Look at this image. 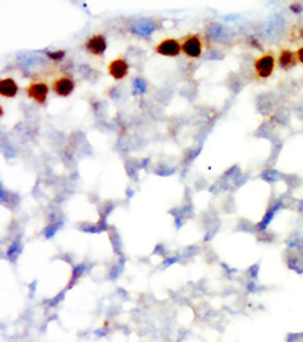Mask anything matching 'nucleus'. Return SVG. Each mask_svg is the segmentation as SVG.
Masks as SVG:
<instances>
[{"instance_id":"obj_1","label":"nucleus","mask_w":303,"mask_h":342,"mask_svg":"<svg viewBox=\"0 0 303 342\" xmlns=\"http://www.w3.org/2000/svg\"><path fill=\"white\" fill-rule=\"evenodd\" d=\"M180 41V50L182 55H185L189 59H197L203 55V52L208 47V40L205 38L203 33L193 32L179 38Z\"/></svg>"},{"instance_id":"obj_2","label":"nucleus","mask_w":303,"mask_h":342,"mask_svg":"<svg viewBox=\"0 0 303 342\" xmlns=\"http://www.w3.org/2000/svg\"><path fill=\"white\" fill-rule=\"evenodd\" d=\"M276 68H278V61H276V53L273 50L261 53L253 59V78L259 82L267 81L273 76Z\"/></svg>"},{"instance_id":"obj_3","label":"nucleus","mask_w":303,"mask_h":342,"mask_svg":"<svg viewBox=\"0 0 303 342\" xmlns=\"http://www.w3.org/2000/svg\"><path fill=\"white\" fill-rule=\"evenodd\" d=\"M49 84H50V90L58 97H68L76 88V81L71 78V74L59 71V70H55L53 73H50Z\"/></svg>"},{"instance_id":"obj_4","label":"nucleus","mask_w":303,"mask_h":342,"mask_svg":"<svg viewBox=\"0 0 303 342\" xmlns=\"http://www.w3.org/2000/svg\"><path fill=\"white\" fill-rule=\"evenodd\" d=\"M49 91H50L49 81L40 78V76H35V78L29 82V85L26 87V96L38 105L46 103Z\"/></svg>"},{"instance_id":"obj_5","label":"nucleus","mask_w":303,"mask_h":342,"mask_svg":"<svg viewBox=\"0 0 303 342\" xmlns=\"http://www.w3.org/2000/svg\"><path fill=\"white\" fill-rule=\"evenodd\" d=\"M106 47L108 43H106V36L103 33H94L84 43V50L93 58H102L103 53L106 52Z\"/></svg>"},{"instance_id":"obj_6","label":"nucleus","mask_w":303,"mask_h":342,"mask_svg":"<svg viewBox=\"0 0 303 342\" xmlns=\"http://www.w3.org/2000/svg\"><path fill=\"white\" fill-rule=\"evenodd\" d=\"M155 53L156 55H161V56H177V55H182V50H180V41L179 38H174V36H167L164 38V40H161L159 43L155 44Z\"/></svg>"},{"instance_id":"obj_7","label":"nucleus","mask_w":303,"mask_h":342,"mask_svg":"<svg viewBox=\"0 0 303 342\" xmlns=\"http://www.w3.org/2000/svg\"><path fill=\"white\" fill-rule=\"evenodd\" d=\"M108 74L114 81H122L125 79L129 73V62L126 61L125 56H117L116 59H112L108 67H106Z\"/></svg>"},{"instance_id":"obj_8","label":"nucleus","mask_w":303,"mask_h":342,"mask_svg":"<svg viewBox=\"0 0 303 342\" xmlns=\"http://www.w3.org/2000/svg\"><path fill=\"white\" fill-rule=\"evenodd\" d=\"M276 61H278V68H281L284 71H288L299 64L296 50H293L290 47H281L278 55H276Z\"/></svg>"},{"instance_id":"obj_9","label":"nucleus","mask_w":303,"mask_h":342,"mask_svg":"<svg viewBox=\"0 0 303 342\" xmlns=\"http://www.w3.org/2000/svg\"><path fill=\"white\" fill-rule=\"evenodd\" d=\"M18 93V85L15 84L14 79L5 78L0 81V96L6 99H14Z\"/></svg>"},{"instance_id":"obj_10","label":"nucleus","mask_w":303,"mask_h":342,"mask_svg":"<svg viewBox=\"0 0 303 342\" xmlns=\"http://www.w3.org/2000/svg\"><path fill=\"white\" fill-rule=\"evenodd\" d=\"M287 38L290 43H303V24H294L290 27Z\"/></svg>"},{"instance_id":"obj_11","label":"nucleus","mask_w":303,"mask_h":342,"mask_svg":"<svg viewBox=\"0 0 303 342\" xmlns=\"http://www.w3.org/2000/svg\"><path fill=\"white\" fill-rule=\"evenodd\" d=\"M296 55H297V61H299V64H300V65H303V44L297 47Z\"/></svg>"}]
</instances>
